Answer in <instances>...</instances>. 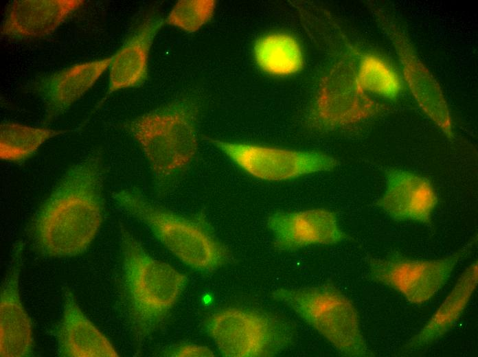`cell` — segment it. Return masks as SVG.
Instances as JSON below:
<instances>
[{
  "label": "cell",
  "instance_id": "1",
  "mask_svg": "<svg viewBox=\"0 0 478 357\" xmlns=\"http://www.w3.org/2000/svg\"><path fill=\"white\" fill-rule=\"evenodd\" d=\"M104 178L98 154L66 171L32 220L30 236L40 253L68 258L87 250L104 218Z\"/></svg>",
  "mask_w": 478,
  "mask_h": 357
},
{
  "label": "cell",
  "instance_id": "2",
  "mask_svg": "<svg viewBox=\"0 0 478 357\" xmlns=\"http://www.w3.org/2000/svg\"><path fill=\"white\" fill-rule=\"evenodd\" d=\"M198 106L189 100L168 104L135 118L127 129L145 155L158 190H164L196 157Z\"/></svg>",
  "mask_w": 478,
  "mask_h": 357
},
{
  "label": "cell",
  "instance_id": "3",
  "mask_svg": "<svg viewBox=\"0 0 478 357\" xmlns=\"http://www.w3.org/2000/svg\"><path fill=\"white\" fill-rule=\"evenodd\" d=\"M124 292L126 309L137 335H149L174 307L187 277L159 260L128 231L121 232Z\"/></svg>",
  "mask_w": 478,
  "mask_h": 357
},
{
  "label": "cell",
  "instance_id": "4",
  "mask_svg": "<svg viewBox=\"0 0 478 357\" xmlns=\"http://www.w3.org/2000/svg\"><path fill=\"white\" fill-rule=\"evenodd\" d=\"M116 204L145 224L157 240L184 264L210 271L225 265L229 253L207 223L181 216L151 202L136 189L113 194Z\"/></svg>",
  "mask_w": 478,
  "mask_h": 357
},
{
  "label": "cell",
  "instance_id": "5",
  "mask_svg": "<svg viewBox=\"0 0 478 357\" xmlns=\"http://www.w3.org/2000/svg\"><path fill=\"white\" fill-rule=\"evenodd\" d=\"M272 297L289 308L341 355L374 356L365 340L355 306L333 286L282 287L273 290Z\"/></svg>",
  "mask_w": 478,
  "mask_h": 357
},
{
  "label": "cell",
  "instance_id": "6",
  "mask_svg": "<svg viewBox=\"0 0 478 357\" xmlns=\"http://www.w3.org/2000/svg\"><path fill=\"white\" fill-rule=\"evenodd\" d=\"M208 336L227 357L275 356L291 343L287 325L269 314L228 308L215 312L207 324Z\"/></svg>",
  "mask_w": 478,
  "mask_h": 357
},
{
  "label": "cell",
  "instance_id": "7",
  "mask_svg": "<svg viewBox=\"0 0 478 357\" xmlns=\"http://www.w3.org/2000/svg\"><path fill=\"white\" fill-rule=\"evenodd\" d=\"M477 242L476 235L457 251L438 259H414L398 252L372 257L368 261L369 275L374 281L396 290L409 303L422 305L442 290Z\"/></svg>",
  "mask_w": 478,
  "mask_h": 357
},
{
  "label": "cell",
  "instance_id": "8",
  "mask_svg": "<svg viewBox=\"0 0 478 357\" xmlns=\"http://www.w3.org/2000/svg\"><path fill=\"white\" fill-rule=\"evenodd\" d=\"M205 139L248 175L265 181H285L330 172L339 161L321 151L299 150L260 144Z\"/></svg>",
  "mask_w": 478,
  "mask_h": 357
},
{
  "label": "cell",
  "instance_id": "9",
  "mask_svg": "<svg viewBox=\"0 0 478 357\" xmlns=\"http://www.w3.org/2000/svg\"><path fill=\"white\" fill-rule=\"evenodd\" d=\"M379 110L378 104L358 89L353 66L339 62L322 80L306 119L315 127L332 129L361 122Z\"/></svg>",
  "mask_w": 478,
  "mask_h": 357
},
{
  "label": "cell",
  "instance_id": "10",
  "mask_svg": "<svg viewBox=\"0 0 478 357\" xmlns=\"http://www.w3.org/2000/svg\"><path fill=\"white\" fill-rule=\"evenodd\" d=\"M266 226L274 248L284 252L335 245L348 238L336 212L326 208L277 211L268 218Z\"/></svg>",
  "mask_w": 478,
  "mask_h": 357
},
{
  "label": "cell",
  "instance_id": "11",
  "mask_svg": "<svg viewBox=\"0 0 478 357\" xmlns=\"http://www.w3.org/2000/svg\"><path fill=\"white\" fill-rule=\"evenodd\" d=\"M23 244H15L0 294V356L33 355L34 340L31 319L20 292Z\"/></svg>",
  "mask_w": 478,
  "mask_h": 357
},
{
  "label": "cell",
  "instance_id": "12",
  "mask_svg": "<svg viewBox=\"0 0 478 357\" xmlns=\"http://www.w3.org/2000/svg\"><path fill=\"white\" fill-rule=\"evenodd\" d=\"M438 201L429 178L409 170L389 168L385 172V189L376 205L394 221L429 225Z\"/></svg>",
  "mask_w": 478,
  "mask_h": 357
},
{
  "label": "cell",
  "instance_id": "13",
  "mask_svg": "<svg viewBox=\"0 0 478 357\" xmlns=\"http://www.w3.org/2000/svg\"><path fill=\"white\" fill-rule=\"evenodd\" d=\"M113 58L76 64L36 80L32 89L44 104L43 122H53L67 111L109 68Z\"/></svg>",
  "mask_w": 478,
  "mask_h": 357
},
{
  "label": "cell",
  "instance_id": "14",
  "mask_svg": "<svg viewBox=\"0 0 478 357\" xmlns=\"http://www.w3.org/2000/svg\"><path fill=\"white\" fill-rule=\"evenodd\" d=\"M84 0H16L8 5L1 34L11 38H42L54 33Z\"/></svg>",
  "mask_w": 478,
  "mask_h": 357
},
{
  "label": "cell",
  "instance_id": "15",
  "mask_svg": "<svg viewBox=\"0 0 478 357\" xmlns=\"http://www.w3.org/2000/svg\"><path fill=\"white\" fill-rule=\"evenodd\" d=\"M56 341L60 356H119L113 343L84 313L73 292L68 289L64 292Z\"/></svg>",
  "mask_w": 478,
  "mask_h": 357
},
{
  "label": "cell",
  "instance_id": "16",
  "mask_svg": "<svg viewBox=\"0 0 478 357\" xmlns=\"http://www.w3.org/2000/svg\"><path fill=\"white\" fill-rule=\"evenodd\" d=\"M163 19L148 15L136 27L113 55L109 67V88L102 102L111 93L142 84L148 77L150 47Z\"/></svg>",
  "mask_w": 478,
  "mask_h": 357
},
{
  "label": "cell",
  "instance_id": "17",
  "mask_svg": "<svg viewBox=\"0 0 478 357\" xmlns=\"http://www.w3.org/2000/svg\"><path fill=\"white\" fill-rule=\"evenodd\" d=\"M478 284V262L469 264L426 324L400 349L411 353L428 347L453 328L469 303Z\"/></svg>",
  "mask_w": 478,
  "mask_h": 357
},
{
  "label": "cell",
  "instance_id": "18",
  "mask_svg": "<svg viewBox=\"0 0 478 357\" xmlns=\"http://www.w3.org/2000/svg\"><path fill=\"white\" fill-rule=\"evenodd\" d=\"M260 71L274 77L287 78L300 73L305 65L302 45L293 34L271 32L258 37L252 49Z\"/></svg>",
  "mask_w": 478,
  "mask_h": 357
},
{
  "label": "cell",
  "instance_id": "19",
  "mask_svg": "<svg viewBox=\"0 0 478 357\" xmlns=\"http://www.w3.org/2000/svg\"><path fill=\"white\" fill-rule=\"evenodd\" d=\"M402 54L407 80L418 104L447 137H452L450 112L437 84L410 51Z\"/></svg>",
  "mask_w": 478,
  "mask_h": 357
},
{
  "label": "cell",
  "instance_id": "20",
  "mask_svg": "<svg viewBox=\"0 0 478 357\" xmlns=\"http://www.w3.org/2000/svg\"><path fill=\"white\" fill-rule=\"evenodd\" d=\"M65 132L15 122L3 123L0 126V158L10 162L25 160L45 142Z\"/></svg>",
  "mask_w": 478,
  "mask_h": 357
},
{
  "label": "cell",
  "instance_id": "21",
  "mask_svg": "<svg viewBox=\"0 0 478 357\" xmlns=\"http://www.w3.org/2000/svg\"><path fill=\"white\" fill-rule=\"evenodd\" d=\"M354 70L356 84L363 93L391 99L398 94L400 82L398 75L379 58L365 56Z\"/></svg>",
  "mask_w": 478,
  "mask_h": 357
},
{
  "label": "cell",
  "instance_id": "22",
  "mask_svg": "<svg viewBox=\"0 0 478 357\" xmlns=\"http://www.w3.org/2000/svg\"><path fill=\"white\" fill-rule=\"evenodd\" d=\"M216 5L214 0H179L165 22L187 33H193L211 20Z\"/></svg>",
  "mask_w": 478,
  "mask_h": 357
},
{
  "label": "cell",
  "instance_id": "23",
  "mask_svg": "<svg viewBox=\"0 0 478 357\" xmlns=\"http://www.w3.org/2000/svg\"><path fill=\"white\" fill-rule=\"evenodd\" d=\"M171 356L177 357H196L214 356V352L207 347L194 344H183L177 346L170 353Z\"/></svg>",
  "mask_w": 478,
  "mask_h": 357
}]
</instances>
